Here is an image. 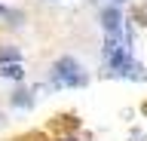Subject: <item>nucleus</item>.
<instances>
[{"instance_id": "f257e3e1", "label": "nucleus", "mask_w": 147, "mask_h": 141, "mask_svg": "<svg viewBox=\"0 0 147 141\" xmlns=\"http://www.w3.org/2000/svg\"><path fill=\"white\" fill-rule=\"evenodd\" d=\"M52 83L55 86H86L89 83V77H86V71L80 67V61L77 58H71V55H64V58H58L52 65Z\"/></svg>"}, {"instance_id": "f03ea898", "label": "nucleus", "mask_w": 147, "mask_h": 141, "mask_svg": "<svg viewBox=\"0 0 147 141\" xmlns=\"http://www.w3.org/2000/svg\"><path fill=\"white\" fill-rule=\"evenodd\" d=\"M101 25H104V31H107V37H117L119 34L123 16H119L117 6H104V9H101Z\"/></svg>"}, {"instance_id": "7ed1b4c3", "label": "nucleus", "mask_w": 147, "mask_h": 141, "mask_svg": "<svg viewBox=\"0 0 147 141\" xmlns=\"http://www.w3.org/2000/svg\"><path fill=\"white\" fill-rule=\"evenodd\" d=\"M0 74L6 80H25V67L22 61H6V65H0Z\"/></svg>"}, {"instance_id": "20e7f679", "label": "nucleus", "mask_w": 147, "mask_h": 141, "mask_svg": "<svg viewBox=\"0 0 147 141\" xmlns=\"http://www.w3.org/2000/svg\"><path fill=\"white\" fill-rule=\"evenodd\" d=\"M12 104H16V107H31L34 98H31L28 89H16V92H12Z\"/></svg>"}, {"instance_id": "39448f33", "label": "nucleus", "mask_w": 147, "mask_h": 141, "mask_svg": "<svg viewBox=\"0 0 147 141\" xmlns=\"http://www.w3.org/2000/svg\"><path fill=\"white\" fill-rule=\"evenodd\" d=\"M6 61H18L16 49H3V52H0V65H6Z\"/></svg>"}, {"instance_id": "423d86ee", "label": "nucleus", "mask_w": 147, "mask_h": 141, "mask_svg": "<svg viewBox=\"0 0 147 141\" xmlns=\"http://www.w3.org/2000/svg\"><path fill=\"white\" fill-rule=\"evenodd\" d=\"M0 16H12V19H18L16 12H12V9H6V6H0Z\"/></svg>"}, {"instance_id": "0eeeda50", "label": "nucleus", "mask_w": 147, "mask_h": 141, "mask_svg": "<svg viewBox=\"0 0 147 141\" xmlns=\"http://www.w3.org/2000/svg\"><path fill=\"white\" fill-rule=\"evenodd\" d=\"M113 3H123V0H113Z\"/></svg>"}, {"instance_id": "6e6552de", "label": "nucleus", "mask_w": 147, "mask_h": 141, "mask_svg": "<svg viewBox=\"0 0 147 141\" xmlns=\"http://www.w3.org/2000/svg\"><path fill=\"white\" fill-rule=\"evenodd\" d=\"M67 141H77V138H67Z\"/></svg>"}]
</instances>
